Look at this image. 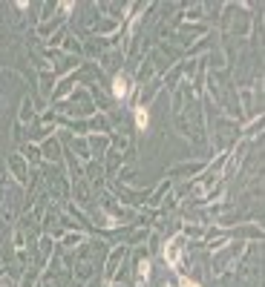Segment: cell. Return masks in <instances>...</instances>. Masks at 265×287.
Listing matches in <instances>:
<instances>
[{"label": "cell", "instance_id": "8992f818", "mask_svg": "<svg viewBox=\"0 0 265 287\" xmlns=\"http://www.w3.org/2000/svg\"><path fill=\"white\" fill-rule=\"evenodd\" d=\"M0 287H12V284H9V281H0Z\"/></svg>", "mask_w": 265, "mask_h": 287}, {"label": "cell", "instance_id": "5b68a950", "mask_svg": "<svg viewBox=\"0 0 265 287\" xmlns=\"http://www.w3.org/2000/svg\"><path fill=\"white\" fill-rule=\"evenodd\" d=\"M179 287H202L199 281H193V279H187V276H182L179 273Z\"/></svg>", "mask_w": 265, "mask_h": 287}, {"label": "cell", "instance_id": "6da1fadb", "mask_svg": "<svg viewBox=\"0 0 265 287\" xmlns=\"http://www.w3.org/2000/svg\"><path fill=\"white\" fill-rule=\"evenodd\" d=\"M179 244H182V236H173L167 244H164V250H162L167 267H173V270L179 267V258H182V247H179Z\"/></svg>", "mask_w": 265, "mask_h": 287}, {"label": "cell", "instance_id": "277c9868", "mask_svg": "<svg viewBox=\"0 0 265 287\" xmlns=\"http://www.w3.org/2000/svg\"><path fill=\"white\" fill-rule=\"evenodd\" d=\"M150 270H153V264H150L147 258H141V261H139V281H147L150 279Z\"/></svg>", "mask_w": 265, "mask_h": 287}, {"label": "cell", "instance_id": "7a4b0ae2", "mask_svg": "<svg viewBox=\"0 0 265 287\" xmlns=\"http://www.w3.org/2000/svg\"><path fill=\"white\" fill-rule=\"evenodd\" d=\"M130 89H132L130 78H127L124 72H118L116 78H112V95H116L118 100H127V98H130Z\"/></svg>", "mask_w": 265, "mask_h": 287}, {"label": "cell", "instance_id": "3957f363", "mask_svg": "<svg viewBox=\"0 0 265 287\" xmlns=\"http://www.w3.org/2000/svg\"><path fill=\"white\" fill-rule=\"evenodd\" d=\"M136 127H139L141 132H147V127H150V112L144 107L136 109Z\"/></svg>", "mask_w": 265, "mask_h": 287}]
</instances>
